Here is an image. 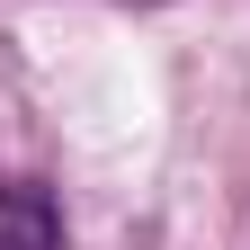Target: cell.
<instances>
[{"label":"cell","instance_id":"obj_1","mask_svg":"<svg viewBox=\"0 0 250 250\" xmlns=\"http://www.w3.org/2000/svg\"><path fill=\"white\" fill-rule=\"evenodd\" d=\"M0 250H62V214L36 179H0Z\"/></svg>","mask_w":250,"mask_h":250}]
</instances>
